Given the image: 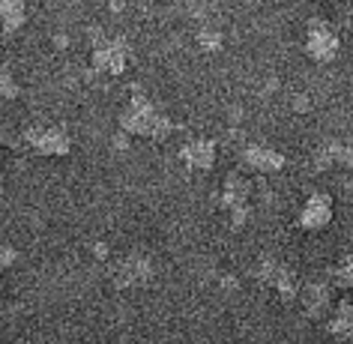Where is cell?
<instances>
[{"instance_id":"5","label":"cell","mask_w":353,"mask_h":344,"mask_svg":"<svg viewBox=\"0 0 353 344\" xmlns=\"http://www.w3.org/2000/svg\"><path fill=\"white\" fill-rule=\"evenodd\" d=\"M93 69H99L105 75H120L129 63V45L123 39H108L102 33H96L93 39Z\"/></svg>"},{"instance_id":"10","label":"cell","mask_w":353,"mask_h":344,"mask_svg":"<svg viewBox=\"0 0 353 344\" xmlns=\"http://www.w3.org/2000/svg\"><path fill=\"white\" fill-rule=\"evenodd\" d=\"M216 156L219 150L210 138H195L180 147V162L186 168H195V171H210L216 165Z\"/></svg>"},{"instance_id":"8","label":"cell","mask_w":353,"mask_h":344,"mask_svg":"<svg viewBox=\"0 0 353 344\" xmlns=\"http://www.w3.org/2000/svg\"><path fill=\"white\" fill-rule=\"evenodd\" d=\"M330 222H332V198L323 195V192H314L303 204V210H299L296 225L303 231H323Z\"/></svg>"},{"instance_id":"3","label":"cell","mask_w":353,"mask_h":344,"mask_svg":"<svg viewBox=\"0 0 353 344\" xmlns=\"http://www.w3.org/2000/svg\"><path fill=\"white\" fill-rule=\"evenodd\" d=\"M339 33L330 28V21L323 19H312L305 28V51L308 57L314 60V63H332L335 57H339Z\"/></svg>"},{"instance_id":"18","label":"cell","mask_w":353,"mask_h":344,"mask_svg":"<svg viewBox=\"0 0 353 344\" xmlns=\"http://www.w3.org/2000/svg\"><path fill=\"white\" fill-rule=\"evenodd\" d=\"M19 261V252L12 249V245H6V243H0V270H10L12 263Z\"/></svg>"},{"instance_id":"4","label":"cell","mask_w":353,"mask_h":344,"mask_svg":"<svg viewBox=\"0 0 353 344\" xmlns=\"http://www.w3.org/2000/svg\"><path fill=\"white\" fill-rule=\"evenodd\" d=\"M258 279L263 281V285H270L276 294L285 299V303H290V299H296L299 296V279H296V272L288 267L285 261H279V258H261L258 263Z\"/></svg>"},{"instance_id":"12","label":"cell","mask_w":353,"mask_h":344,"mask_svg":"<svg viewBox=\"0 0 353 344\" xmlns=\"http://www.w3.org/2000/svg\"><path fill=\"white\" fill-rule=\"evenodd\" d=\"M299 299H303V308H305V317H323L330 312V303H332V294H330V285L323 281H314V285H305L299 287Z\"/></svg>"},{"instance_id":"14","label":"cell","mask_w":353,"mask_h":344,"mask_svg":"<svg viewBox=\"0 0 353 344\" xmlns=\"http://www.w3.org/2000/svg\"><path fill=\"white\" fill-rule=\"evenodd\" d=\"M28 21V6L24 0H0V28L3 33H15Z\"/></svg>"},{"instance_id":"11","label":"cell","mask_w":353,"mask_h":344,"mask_svg":"<svg viewBox=\"0 0 353 344\" xmlns=\"http://www.w3.org/2000/svg\"><path fill=\"white\" fill-rule=\"evenodd\" d=\"M243 162H245V168H252V171H258V174H276L285 168V153H279V150H272V147H263V144H249L243 150Z\"/></svg>"},{"instance_id":"15","label":"cell","mask_w":353,"mask_h":344,"mask_svg":"<svg viewBox=\"0 0 353 344\" xmlns=\"http://www.w3.org/2000/svg\"><path fill=\"white\" fill-rule=\"evenodd\" d=\"M330 279H332V285L335 287H353V252H347L344 258H339L330 267Z\"/></svg>"},{"instance_id":"13","label":"cell","mask_w":353,"mask_h":344,"mask_svg":"<svg viewBox=\"0 0 353 344\" xmlns=\"http://www.w3.org/2000/svg\"><path fill=\"white\" fill-rule=\"evenodd\" d=\"M330 335L335 341H350L353 338V303L341 299L330 317Z\"/></svg>"},{"instance_id":"6","label":"cell","mask_w":353,"mask_h":344,"mask_svg":"<svg viewBox=\"0 0 353 344\" xmlns=\"http://www.w3.org/2000/svg\"><path fill=\"white\" fill-rule=\"evenodd\" d=\"M153 279V261L147 254H126L123 261L111 263V281L114 287H138Z\"/></svg>"},{"instance_id":"9","label":"cell","mask_w":353,"mask_h":344,"mask_svg":"<svg viewBox=\"0 0 353 344\" xmlns=\"http://www.w3.org/2000/svg\"><path fill=\"white\" fill-rule=\"evenodd\" d=\"M314 171H330V168H353V144L344 141H323L312 153Z\"/></svg>"},{"instance_id":"7","label":"cell","mask_w":353,"mask_h":344,"mask_svg":"<svg viewBox=\"0 0 353 344\" xmlns=\"http://www.w3.org/2000/svg\"><path fill=\"white\" fill-rule=\"evenodd\" d=\"M24 141L37 150V153L42 156H69L72 153V141H69V135L63 129L57 126H30L28 132H24Z\"/></svg>"},{"instance_id":"1","label":"cell","mask_w":353,"mask_h":344,"mask_svg":"<svg viewBox=\"0 0 353 344\" xmlns=\"http://www.w3.org/2000/svg\"><path fill=\"white\" fill-rule=\"evenodd\" d=\"M120 129L126 135H141V138H153V141H162L171 135V120L162 117L156 111V105L147 99L144 93H135L129 99V105L123 108L120 114Z\"/></svg>"},{"instance_id":"17","label":"cell","mask_w":353,"mask_h":344,"mask_svg":"<svg viewBox=\"0 0 353 344\" xmlns=\"http://www.w3.org/2000/svg\"><path fill=\"white\" fill-rule=\"evenodd\" d=\"M15 96H19V84H15L10 69L0 66V99H15Z\"/></svg>"},{"instance_id":"16","label":"cell","mask_w":353,"mask_h":344,"mask_svg":"<svg viewBox=\"0 0 353 344\" xmlns=\"http://www.w3.org/2000/svg\"><path fill=\"white\" fill-rule=\"evenodd\" d=\"M198 45L204 51H219L222 48V33H219L216 28H201L198 30Z\"/></svg>"},{"instance_id":"2","label":"cell","mask_w":353,"mask_h":344,"mask_svg":"<svg viewBox=\"0 0 353 344\" xmlns=\"http://www.w3.org/2000/svg\"><path fill=\"white\" fill-rule=\"evenodd\" d=\"M249 198H252L249 180L240 177V174H228L225 186H222V192H219V207H222L225 213L231 216V225L234 227H243L245 222H249V216H252Z\"/></svg>"}]
</instances>
